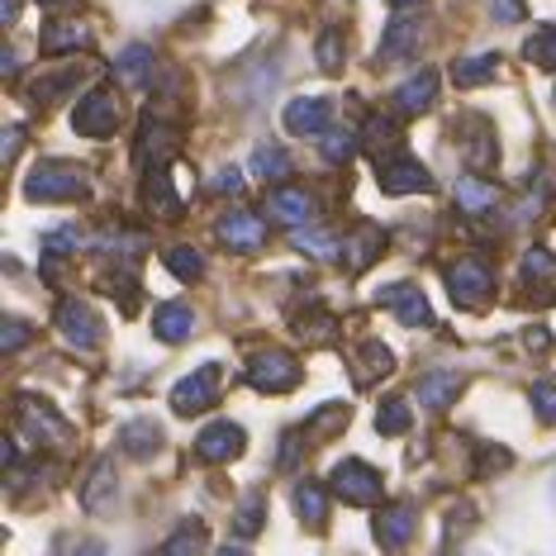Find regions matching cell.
Returning <instances> with one entry per match:
<instances>
[{"instance_id": "6da1fadb", "label": "cell", "mask_w": 556, "mask_h": 556, "mask_svg": "<svg viewBox=\"0 0 556 556\" xmlns=\"http://www.w3.org/2000/svg\"><path fill=\"white\" fill-rule=\"evenodd\" d=\"M24 195L43 200V205H62V200H86L91 195V176L77 162H39L24 181Z\"/></svg>"}, {"instance_id": "7a4b0ae2", "label": "cell", "mask_w": 556, "mask_h": 556, "mask_svg": "<svg viewBox=\"0 0 556 556\" xmlns=\"http://www.w3.org/2000/svg\"><path fill=\"white\" fill-rule=\"evenodd\" d=\"M119 119H124V100L115 86H96V91H86L77 100V110H72V129L81 138H110L119 129Z\"/></svg>"}, {"instance_id": "3957f363", "label": "cell", "mask_w": 556, "mask_h": 556, "mask_svg": "<svg viewBox=\"0 0 556 556\" xmlns=\"http://www.w3.org/2000/svg\"><path fill=\"white\" fill-rule=\"evenodd\" d=\"M15 419H20L24 433L39 442V447H67V442H72V428L58 419V409H53L48 400L20 395V400H15Z\"/></svg>"}, {"instance_id": "277c9868", "label": "cell", "mask_w": 556, "mask_h": 556, "mask_svg": "<svg viewBox=\"0 0 556 556\" xmlns=\"http://www.w3.org/2000/svg\"><path fill=\"white\" fill-rule=\"evenodd\" d=\"M328 490H333L343 504H376V500H381V471H376V466H366V462H357V457H348V462L333 466Z\"/></svg>"}, {"instance_id": "5b68a950", "label": "cell", "mask_w": 556, "mask_h": 556, "mask_svg": "<svg viewBox=\"0 0 556 556\" xmlns=\"http://www.w3.org/2000/svg\"><path fill=\"white\" fill-rule=\"evenodd\" d=\"M300 381V362L290 357L281 348H267L257 352V357L248 362V386L252 390H267V395H286V390H295Z\"/></svg>"}, {"instance_id": "8992f818", "label": "cell", "mask_w": 556, "mask_h": 556, "mask_svg": "<svg viewBox=\"0 0 556 556\" xmlns=\"http://www.w3.org/2000/svg\"><path fill=\"white\" fill-rule=\"evenodd\" d=\"M447 290H452L457 305L476 309V305H485L490 290H495V271H490L480 257H462V262H452L447 267Z\"/></svg>"}, {"instance_id": "52a82bcc", "label": "cell", "mask_w": 556, "mask_h": 556, "mask_svg": "<svg viewBox=\"0 0 556 556\" xmlns=\"http://www.w3.org/2000/svg\"><path fill=\"white\" fill-rule=\"evenodd\" d=\"M219 366H200V371H191V376H181V381H176V390H172V409L176 414H186V419H191V414H205L214 400H219Z\"/></svg>"}, {"instance_id": "ba28073f", "label": "cell", "mask_w": 556, "mask_h": 556, "mask_svg": "<svg viewBox=\"0 0 556 556\" xmlns=\"http://www.w3.org/2000/svg\"><path fill=\"white\" fill-rule=\"evenodd\" d=\"M414 528H419V514H414V504H386L381 514H376L371 533L381 542L386 556H404L414 542Z\"/></svg>"}, {"instance_id": "9c48e42d", "label": "cell", "mask_w": 556, "mask_h": 556, "mask_svg": "<svg viewBox=\"0 0 556 556\" xmlns=\"http://www.w3.org/2000/svg\"><path fill=\"white\" fill-rule=\"evenodd\" d=\"M376 181H381V191L386 195H414V191H433V176H428V167H419L414 157H386V162H376Z\"/></svg>"}, {"instance_id": "30bf717a", "label": "cell", "mask_w": 556, "mask_h": 556, "mask_svg": "<svg viewBox=\"0 0 556 556\" xmlns=\"http://www.w3.org/2000/svg\"><path fill=\"white\" fill-rule=\"evenodd\" d=\"M58 333L67 338L77 352H91V348H100V319H96V309L86 305V300H62L58 305Z\"/></svg>"}, {"instance_id": "8fae6325", "label": "cell", "mask_w": 556, "mask_h": 556, "mask_svg": "<svg viewBox=\"0 0 556 556\" xmlns=\"http://www.w3.org/2000/svg\"><path fill=\"white\" fill-rule=\"evenodd\" d=\"M214 233H219V243L233 248V252H257L262 243H267V224L248 210H229L219 224H214Z\"/></svg>"}, {"instance_id": "7c38bea8", "label": "cell", "mask_w": 556, "mask_h": 556, "mask_svg": "<svg viewBox=\"0 0 556 556\" xmlns=\"http://www.w3.org/2000/svg\"><path fill=\"white\" fill-rule=\"evenodd\" d=\"M286 134H295V138H305V134H324L328 124H333V105H328L324 96H300V100H290L286 105Z\"/></svg>"}, {"instance_id": "4fadbf2b", "label": "cell", "mask_w": 556, "mask_h": 556, "mask_svg": "<svg viewBox=\"0 0 556 556\" xmlns=\"http://www.w3.org/2000/svg\"><path fill=\"white\" fill-rule=\"evenodd\" d=\"M381 305L395 314L400 324H409V328H424V324H433V309H428V300H424V290L419 286H409V281H400V286H386L381 295Z\"/></svg>"}, {"instance_id": "5bb4252c", "label": "cell", "mask_w": 556, "mask_h": 556, "mask_svg": "<svg viewBox=\"0 0 556 556\" xmlns=\"http://www.w3.org/2000/svg\"><path fill=\"white\" fill-rule=\"evenodd\" d=\"M143 200L153 219H181V195L172 191V162H153L143 176Z\"/></svg>"}, {"instance_id": "9a60e30c", "label": "cell", "mask_w": 556, "mask_h": 556, "mask_svg": "<svg viewBox=\"0 0 556 556\" xmlns=\"http://www.w3.org/2000/svg\"><path fill=\"white\" fill-rule=\"evenodd\" d=\"M243 428L229 424V419H219V424H210L205 433L195 438V457L200 462H233L238 452H243Z\"/></svg>"}, {"instance_id": "2e32d148", "label": "cell", "mask_w": 556, "mask_h": 556, "mask_svg": "<svg viewBox=\"0 0 556 556\" xmlns=\"http://www.w3.org/2000/svg\"><path fill=\"white\" fill-rule=\"evenodd\" d=\"M457 134L466 138L462 157H466V167H471L476 176H480V172H490V167H495V162H500V148H495V129H490L485 119H466Z\"/></svg>"}, {"instance_id": "e0dca14e", "label": "cell", "mask_w": 556, "mask_h": 556, "mask_svg": "<svg viewBox=\"0 0 556 556\" xmlns=\"http://www.w3.org/2000/svg\"><path fill=\"white\" fill-rule=\"evenodd\" d=\"M115 490H119L115 462L100 457V462H96V471L86 476V485H81V509H86V514H105L110 504H115Z\"/></svg>"}, {"instance_id": "ac0fdd59", "label": "cell", "mask_w": 556, "mask_h": 556, "mask_svg": "<svg viewBox=\"0 0 556 556\" xmlns=\"http://www.w3.org/2000/svg\"><path fill=\"white\" fill-rule=\"evenodd\" d=\"M86 43H91V29H86L81 20H53L43 29V39H39V53L43 58H62V53H81Z\"/></svg>"}, {"instance_id": "d6986e66", "label": "cell", "mask_w": 556, "mask_h": 556, "mask_svg": "<svg viewBox=\"0 0 556 556\" xmlns=\"http://www.w3.org/2000/svg\"><path fill=\"white\" fill-rule=\"evenodd\" d=\"M438 86H442V81H438V72H433V67L414 72V77L395 91V110H400V115H424V110H433Z\"/></svg>"}, {"instance_id": "ffe728a7", "label": "cell", "mask_w": 556, "mask_h": 556, "mask_svg": "<svg viewBox=\"0 0 556 556\" xmlns=\"http://www.w3.org/2000/svg\"><path fill=\"white\" fill-rule=\"evenodd\" d=\"M191 328H195V314H191V305H181V300H167V305L153 309V338H162L167 348L186 343Z\"/></svg>"}, {"instance_id": "44dd1931", "label": "cell", "mask_w": 556, "mask_h": 556, "mask_svg": "<svg viewBox=\"0 0 556 556\" xmlns=\"http://www.w3.org/2000/svg\"><path fill=\"white\" fill-rule=\"evenodd\" d=\"M419 43H424V20L419 15H400V20H390V29H386V39H381V58L386 62L409 58Z\"/></svg>"}, {"instance_id": "7402d4cb", "label": "cell", "mask_w": 556, "mask_h": 556, "mask_svg": "<svg viewBox=\"0 0 556 556\" xmlns=\"http://www.w3.org/2000/svg\"><path fill=\"white\" fill-rule=\"evenodd\" d=\"M267 210H271L281 224H295V229L305 224V229H309V219H314V195L305 191V186H286V191H271Z\"/></svg>"}, {"instance_id": "603a6c76", "label": "cell", "mask_w": 556, "mask_h": 556, "mask_svg": "<svg viewBox=\"0 0 556 556\" xmlns=\"http://www.w3.org/2000/svg\"><path fill=\"white\" fill-rule=\"evenodd\" d=\"M381 248H386V233L376 229V224H362L352 238H343V257H348V267L352 271H366L376 257H381Z\"/></svg>"}, {"instance_id": "cb8c5ba5", "label": "cell", "mask_w": 556, "mask_h": 556, "mask_svg": "<svg viewBox=\"0 0 556 556\" xmlns=\"http://www.w3.org/2000/svg\"><path fill=\"white\" fill-rule=\"evenodd\" d=\"M362 148L371 153L376 162H386V157H395V148H400V124L390 119V115H371L362 124Z\"/></svg>"}, {"instance_id": "d4e9b609", "label": "cell", "mask_w": 556, "mask_h": 556, "mask_svg": "<svg viewBox=\"0 0 556 556\" xmlns=\"http://www.w3.org/2000/svg\"><path fill=\"white\" fill-rule=\"evenodd\" d=\"M462 386L466 381L457 371H428L419 381V404H424V409H447V404H457Z\"/></svg>"}, {"instance_id": "484cf974", "label": "cell", "mask_w": 556, "mask_h": 556, "mask_svg": "<svg viewBox=\"0 0 556 556\" xmlns=\"http://www.w3.org/2000/svg\"><path fill=\"white\" fill-rule=\"evenodd\" d=\"M119 447L129 452V457H138V462L153 457V452L162 447V428L153 419H129L119 428Z\"/></svg>"}, {"instance_id": "4316f807", "label": "cell", "mask_w": 556, "mask_h": 556, "mask_svg": "<svg viewBox=\"0 0 556 556\" xmlns=\"http://www.w3.org/2000/svg\"><path fill=\"white\" fill-rule=\"evenodd\" d=\"M205 542H210V533H205V523H200V518H186L181 528H176V533L162 542V547L153 552V556H200L205 552Z\"/></svg>"}, {"instance_id": "83f0119b", "label": "cell", "mask_w": 556, "mask_h": 556, "mask_svg": "<svg viewBox=\"0 0 556 556\" xmlns=\"http://www.w3.org/2000/svg\"><path fill=\"white\" fill-rule=\"evenodd\" d=\"M115 72H119V81H129V86H148V81H153V48L129 43L115 58Z\"/></svg>"}, {"instance_id": "f1b7e54d", "label": "cell", "mask_w": 556, "mask_h": 556, "mask_svg": "<svg viewBox=\"0 0 556 556\" xmlns=\"http://www.w3.org/2000/svg\"><path fill=\"white\" fill-rule=\"evenodd\" d=\"M495 200H500V186L495 181H485V176H462L457 181V205L462 210H471V214H480V210H495Z\"/></svg>"}, {"instance_id": "f546056e", "label": "cell", "mask_w": 556, "mask_h": 556, "mask_svg": "<svg viewBox=\"0 0 556 556\" xmlns=\"http://www.w3.org/2000/svg\"><path fill=\"white\" fill-rule=\"evenodd\" d=\"M495 72H500V53H476V58H462L457 67H452V77H457V86H485V81H495Z\"/></svg>"}, {"instance_id": "4dcf8cb0", "label": "cell", "mask_w": 556, "mask_h": 556, "mask_svg": "<svg viewBox=\"0 0 556 556\" xmlns=\"http://www.w3.org/2000/svg\"><path fill=\"white\" fill-rule=\"evenodd\" d=\"M295 514L305 518V528H324V518H328V495H324V485H314V480L295 485Z\"/></svg>"}, {"instance_id": "1f68e13d", "label": "cell", "mask_w": 556, "mask_h": 556, "mask_svg": "<svg viewBox=\"0 0 556 556\" xmlns=\"http://www.w3.org/2000/svg\"><path fill=\"white\" fill-rule=\"evenodd\" d=\"M252 172H257L267 186L271 181H286V176H290V157L276 143H257V153H252Z\"/></svg>"}, {"instance_id": "d6a6232c", "label": "cell", "mask_w": 556, "mask_h": 556, "mask_svg": "<svg viewBox=\"0 0 556 556\" xmlns=\"http://www.w3.org/2000/svg\"><path fill=\"white\" fill-rule=\"evenodd\" d=\"M77 77H81V72H53V77H39V81L29 86L34 105H43V110H48V105H58V100L67 96L72 86H77Z\"/></svg>"}, {"instance_id": "836d02e7", "label": "cell", "mask_w": 556, "mask_h": 556, "mask_svg": "<svg viewBox=\"0 0 556 556\" xmlns=\"http://www.w3.org/2000/svg\"><path fill=\"white\" fill-rule=\"evenodd\" d=\"M409 404H404L400 395H390L381 409H376V433H386V438H400V433H409Z\"/></svg>"}, {"instance_id": "e575fe53", "label": "cell", "mask_w": 556, "mask_h": 556, "mask_svg": "<svg viewBox=\"0 0 556 556\" xmlns=\"http://www.w3.org/2000/svg\"><path fill=\"white\" fill-rule=\"evenodd\" d=\"M262 514H267V504H262V495L252 490V495H243V504H238V514H233V533L238 538H257L262 533Z\"/></svg>"}, {"instance_id": "d590c367", "label": "cell", "mask_w": 556, "mask_h": 556, "mask_svg": "<svg viewBox=\"0 0 556 556\" xmlns=\"http://www.w3.org/2000/svg\"><path fill=\"white\" fill-rule=\"evenodd\" d=\"M523 58L542 72H556V29H538L533 39L523 43Z\"/></svg>"}, {"instance_id": "8d00e7d4", "label": "cell", "mask_w": 556, "mask_h": 556, "mask_svg": "<svg viewBox=\"0 0 556 556\" xmlns=\"http://www.w3.org/2000/svg\"><path fill=\"white\" fill-rule=\"evenodd\" d=\"M324 72H343V58H348V43H343V29H324L319 34V48H314Z\"/></svg>"}, {"instance_id": "74e56055", "label": "cell", "mask_w": 556, "mask_h": 556, "mask_svg": "<svg viewBox=\"0 0 556 556\" xmlns=\"http://www.w3.org/2000/svg\"><path fill=\"white\" fill-rule=\"evenodd\" d=\"M167 267H172V276H181V281H200V276H205V257H200L195 248H172Z\"/></svg>"}, {"instance_id": "f35d334b", "label": "cell", "mask_w": 556, "mask_h": 556, "mask_svg": "<svg viewBox=\"0 0 556 556\" xmlns=\"http://www.w3.org/2000/svg\"><path fill=\"white\" fill-rule=\"evenodd\" d=\"M390 366H395V357H390V348L386 343H362V381H376V376H386Z\"/></svg>"}, {"instance_id": "ab89813d", "label": "cell", "mask_w": 556, "mask_h": 556, "mask_svg": "<svg viewBox=\"0 0 556 556\" xmlns=\"http://www.w3.org/2000/svg\"><path fill=\"white\" fill-rule=\"evenodd\" d=\"M518 271H523V281H547V276H556V257L547 248H528Z\"/></svg>"}, {"instance_id": "60d3db41", "label": "cell", "mask_w": 556, "mask_h": 556, "mask_svg": "<svg viewBox=\"0 0 556 556\" xmlns=\"http://www.w3.org/2000/svg\"><path fill=\"white\" fill-rule=\"evenodd\" d=\"M528 400H533V414L542 424H556V381H533Z\"/></svg>"}, {"instance_id": "b9f144b4", "label": "cell", "mask_w": 556, "mask_h": 556, "mask_svg": "<svg viewBox=\"0 0 556 556\" xmlns=\"http://www.w3.org/2000/svg\"><path fill=\"white\" fill-rule=\"evenodd\" d=\"M295 248L314 252V257H333V252H343V243H338L333 233H314V229H295Z\"/></svg>"}, {"instance_id": "7bdbcfd3", "label": "cell", "mask_w": 556, "mask_h": 556, "mask_svg": "<svg viewBox=\"0 0 556 556\" xmlns=\"http://www.w3.org/2000/svg\"><path fill=\"white\" fill-rule=\"evenodd\" d=\"M357 138H352L348 129H333V134H324V162H348L352 153H357Z\"/></svg>"}, {"instance_id": "ee69618b", "label": "cell", "mask_w": 556, "mask_h": 556, "mask_svg": "<svg viewBox=\"0 0 556 556\" xmlns=\"http://www.w3.org/2000/svg\"><path fill=\"white\" fill-rule=\"evenodd\" d=\"M348 424V404H324V409L319 414H314V433H319V438H328V433H338V428H343Z\"/></svg>"}, {"instance_id": "f6af8a7d", "label": "cell", "mask_w": 556, "mask_h": 556, "mask_svg": "<svg viewBox=\"0 0 556 556\" xmlns=\"http://www.w3.org/2000/svg\"><path fill=\"white\" fill-rule=\"evenodd\" d=\"M295 328H300L305 338H314V343H328V338L338 333V324L328 319V314H314V319H295Z\"/></svg>"}, {"instance_id": "bcb514c9", "label": "cell", "mask_w": 556, "mask_h": 556, "mask_svg": "<svg viewBox=\"0 0 556 556\" xmlns=\"http://www.w3.org/2000/svg\"><path fill=\"white\" fill-rule=\"evenodd\" d=\"M210 191H214V195H238V191H243V172H238V167L214 172V176H210Z\"/></svg>"}, {"instance_id": "7dc6e473", "label": "cell", "mask_w": 556, "mask_h": 556, "mask_svg": "<svg viewBox=\"0 0 556 556\" xmlns=\"http://www.w3.org/2000/svg\"><path fill=\"white\" fill-rule=\"evenodd\" d=\"M24 343H29V324L5 319V328H0V352H20Z\"/></svg>"}, {"instance_id": "c3c4849f", "label": "cell", "mask_w": 556, "mask_h": 556, "mask_svg": "<svg viewBox=\"0 0 556 556\" xmlns=\"http://www.w3.org/2000/svg\"><path fill=\"white\" fill-rule=\"evenodd\" d=\"M490 10H495L500 24H518V20H523V0H490Z\"/></svg>"}, {"instance_id": "681fc988", "label": "cell", "mask_w": 556, "mask_h": 556, "mask_svg": "<svg viewBox=\"0 0 556 556\" xmlns=\"http://www.w3.org/2000/svg\"><path fill=\"white\" fill-rule=\"evenodd\" d=\"M58 248H81V229H77V224H72V229L48 233V252H58Z\"/></svg>"}, {"instance_id": "f907efd6", "label": "cell", "mask_w": 556, "mask_h": 556, "mask_svg": "<svg viewBox=\"0 0 556 556\" xmlns=\"http://www.w3.org/2000/svg\"><path fill=\"white\" fill-rule=\"evenodd\" d=\"M295 462H300V433H286V442H281V471H290Z\"/></svg>"}, {"instance_id": "816d5d0a", "label": "cell", "mask_w": 556, "mask_h": 556, "mask_svg": "<svg viewBox=\"0 0 556 556\" xmlns=\"http://www.w3.org/2000/svg\"><path fill=\"white\" fill-rule=\"evenodd\" d=\"M509 466V452L504 447H485V462H480V471H504Z\"/></svg>"}, {"instance_id": "f5cc1de1", "label": "cell", "mask_w": 556, "mask_h": 556, "mask_svg": "<svg viewBox=\"0 0 556 556\" xmlns=\"http://www.w3.org/2000/svg\"><path fill=\"white\" fill-rule=\"evenodd\" d=\"M20 138H24V129H5V162L20 153Z\"/></svg>"}, {"instance_id": "db71d44e", "label": "cell", "mask_w": 556, "mask_h": 556, "mask_svg": "<svg viewBox=\"0 0 556 556\" xmlns=\"http://www.w3.org/2000/svg\"><path fill=\"white\" fill-rule=\"evenodd\" d=\"M72 556H110V552H105V542H81Z\"/></svg>"}, {"instance_id": "11a10c76", "label": "cell", "mask_w": 556, "mask_h": 556, "mask_svg": "<svg viewBox=\"0 0 556 556\" xmlns=\"http://www.w3.org/2000/svg\"><path fill=\"white\" fill-rule=\"evenodd\" d=\"M0 20L15 24V20H20V0H5V5H0Z\"/></svg>"}, {"instance_id": "9f6ffc18", "label": "cell", "mask_w": 556, "mask_h": 556, "mask_svg": "<svg viewBox=\"0 0 556 556\" xmlns=\"http://www.w3.org/2000/svg\"><path fill=\"white\" fill-rule=\"evenodd\" d=\"M214 556H248V552H243V547H219Z\"/></svg>"}, {"instance_id": "6f0895ef", "label": "cell", "mask_w": 556, "mask_h": 556, "mask_svg": "<svg viewBox=\"0 0 556 556\" xmlns=\"http://www.w3.org/2000/svg\"><path fill=\"white\" fill-rule=\"evenodd\" d=\"M39 5H48V10H58V5H72V0H39Z\"/></svg>"}, {"instance_id": "680465c9", "label": "cell", "mask_w": 556, "mask_h": 556, "mask_svg": "<svg viewBox=\"0 0 556 556\" xmlns=\"http://www.w3.org/2000/svg\"><path fill=\"white\" fill-rule=\"evenodd\" d=\"M390 5H395V10H404V5H419V0H390Z\"/></svg>"}, {"instance_id": "91938a15", "label": "cell", "mask_w": 556, "mask_h": 556, "mask_svg": "<svg viewBox=\"0 0 556 556\" xmlns=\"http://www.w3.org/2000/svg\"><path fill=\"white\" fill-rule=\"evenodd\" d=\"M552 490H556V480H552Z\"/></svg>"}]
</instances>
